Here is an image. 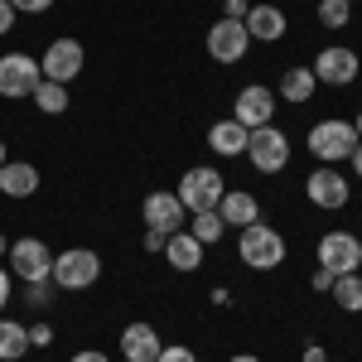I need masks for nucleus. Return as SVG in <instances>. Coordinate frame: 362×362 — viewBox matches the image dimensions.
Wrapping results in <instances>:
<instances>
[{"mask_svg":"<svg viewBox=\"0 0 362 362\" xmlns=\"http://www.w3.org/2000/svg\"><path fill=\"white\" fill-rule=\"evenodd\" d=\"M160 334H155V324H126V334H121V358L126 362H155L160 358Z\"/></svg>","mask_w":362,"mask_h":362,"instance_id":"2eb2a0df","label":"nucleus"},{"mask_svg":"<svg viewBox=\"0 0 362 362\" xmlns=\"http://www.w3.org/2000/svg\"><path fill=\"white\" fill-rule=\"evenodd\" d=\"M358 145H362V140H358V131H353V121H338V116L319 121V126L309 131V150H314L324 165H334V160H348Z\"/></svg>","mask_w":362,"mask_h":362,"instance_id":"7ed1b4c3","label":"nucleus"},{"mask_svg":"<svg viewBox=\"0 0 362 362\" xmlns=\"http://www.w3.org/2000/svg\"><path fill=\"white\" fill-rule=\"evenodd\" d=\"M83 44H78V39H54V44H49V49H44V63H39V73H44V78H49V83H73V78H78V73H83Z\"/></svg>","mask_w":362,"mask_h":362,"instance_id":"0eeeda50","label":"nucleus"},{"mask_svg":"<svg viewBox=\"0 0 362 362\" xmlns=\"http://www.w3.org/2000/svg\"><path fill=\"white\" fill-rule=\"evenodd\" d=\"M29 348H34V343H29V329H25V324L0 319V362H20Z\"/></svg>","mask_w":362,"mask_h":362,"instance_id":"4be33fe9","label":"nucleus"},{"mask_svg":"<svg viewBox=\"0 0 362 362\" xmlns=\"http://www.w3.org/2000/svg\"><path fill=\"white\" fill-rule=\"evenodd\" d=\"M44 83L39 63L29 54H5L0 58V97H34V87Z\"/></svg>","mask_w":362,"mask_h":362,"instance_id":"6e6552de","label":"nucleus"},{"mask_svg":"<svg viewBox=\"0 0 362 362\" xmlns=\"http://www.w3.org/2000/svg\"><path fill=\"white\" fill-rule=\"evenodd\" d=\"M251 49V34L242 20H218V25L208 29V54L218 58V63H242Z\"/></svg>","mask_w":362,"mask_h":362,"instance_id":"9d476101","label":"nucleus"},{"mask_svg":"<svg viewBox=\"0 0 362 362\" xmlns=\"http://www.w3.org/2000/svg\"><path fill=\"white\" fill-rule=\"evenodd\" d=\"M319 266H329L334 276H348L362 266V242L353 232H324L319 237Z\"/></svg>","mask_w":362,"mask_h":362,"instance_id":"1a4fd4ad","label":"nucleus"},{"mask_svg":"<svg viewBox=\"0 0 362 362\" xmlns=\"http://www.w3.org/2000/svg\"><path fill=\"white\" fill-rule=\"evenodd\" d=\"M227 194V184H223V174L213 165H194L184 179H179V203H184V213H208V208H218Z\"/></svg>","mask_w":362,"mask_h":362,"instance_id":"f03ea898","label":"nucleus"},{"mask_svg":"<svg viewBox=\"0 0 362 362\" xmlns=\"http://www.w3.org/2000/svg\"><path fill=\"white\" fill-rule=\"evenodd\" d=\"M29 343H34V348H49V343H54V329H49V324H34V329H29Z\"/></svg>","mask_w":362,"mask_h":362,"instance_id":"c85d7f7f","label":"nucleus"},{"mask_svg":"<svg viewBox=\"0 0 362 362\" xmlns=\"http://www.w3.org/2000/svg\"><path fill=\"white\" fill-rule=\"evenodd\" d=\"M305 194L314 208H324V213H334V208H343L348 203V194H353V184L343 179V174H334V169H314L305 179Z\"/></svg>","mask_w":362,"mask_h":362,"instance_id":"ddd939ff","label":"nucleus"},{"mask_svg":"<svg viewBox=\"0 0 362 362\" xmlns=\"http://www.w3.org/2000/svg\"><path fill=\"white\" fill-rule=\"evenodd\" d=\"M34 107H39L44 116H63V112H68V87L44 78V83L34 87Z\"/></svg>","mask_w":362,"mask_h":362,"instance_id":"5701e85b","label":"nucleus"},{"mask_svg":"<svg viewBox=\"0 0 362 362\" xmlns=\"http://www.w3.org/2000/svg\"><path fill=\"white\" fill-rule=\"evenodd\" d=\"M314 87H319V78H314V68H285V73H280L276 97H285L290 107H305L309 97H314Z\"/></svg>","mask_w":362,"mask_h":362,"instance_id":"aec40b11","label":"nucleus"},{"mask_svg":"<svg viewBox=\"0 0 362 362\" xmlns=\"http://www.w3.org/2000/svg\"><path fill=\"white\" fill-rule=\"evenodd\" d=\"M358 54L353 49H343V44H334V49H324V54L314 58V78L319 83H329V87H348V83H358Z\"/></svg>","mask_w":362,"mask_h":362,"instance_id":"f8f14e48","label":"nucleus"},{"mask_svg":"<svg viewBox=\"0 0 362 362\" xmlns=\"http://www.w3.org/2000/svg\"><path fill=\"white\" fill-rule=\"evenodd\" d=\"M39 189V169L25 165V160H5L0 165V194L5 198H29Z\"/></svg>","mask_w":362,"mask_h":362,"instance_id":"a211bd4d","label":"nucleus"},{"mask_svg":"<svg viewBox=\"0 0 362 362\" xmlns=\"http://www.w3.org/2000/svg\"><path fill=\"white\" fill-rule=\"evenodd\" d=\"M0 251H10V247H5V237H0Z\"/></svg>","mask_w":362,"mask_h":362,"instance_id":"a19ab883","label":"nucleus"},{"mask_svg":"<svg viewBox=\"0 0 362 362\" xmlns=\"http://www.w3.org/2000/svg\"><path fill=\"white\" fill-rule=\"evenodd\" d=\"M0 165H5V140H0Z\"/></svg>","mask_w":362,"mask_h":362,"instance_id":"ea45409f","label":"nucleus"},{"mask_svg":"<svg viewBox=\"0 0 362 362\" xmlns=\"http://www.w3.org/2000/svg\"><path fill=\"white\" fill-rule=\"evenodd\" d=\"M140 213H145V223H150V232H179L184 227V203L174 194H150L145 203H140Z\"/></svg>","mask_w":362,"mask_h":362,"instance_id":"4468645a","label":"nucleus"},{"mask_svg":"<svg viewBox=\"0 0 362 362\" xmlns=\"http://www.w3.org/2000/svg\"><path fill=\"white\" fill-rule=\"evenodd\" d=\"M10 29H15V5L0 0V34H10Z\"/></svg>","mask_w":362,"mask_h":362,"instance_id":"2f4dec72","label":"nucleus"},{"mask_svg":"<svg viewBox=\"0 0 362 362\" xmlns=\"http://www.w3.org/2000/svg\"><path fill=\"white\" fill-rule=\"evenodd\" d=\"M10 271L20 280H49L54 276V251L44 247L39 237H20V242H10Z\"/></svg>","mask_w":362,"mask_h":362,"instance_id":"423d86ee","label":"nucleus"},{"mask_svg":"<svg viewBox=\"0 0 362 362\" xmlns=\"http://www.w3.org/2000/svg\"><path fill=\"white\" fill-rule=\"evenodd\" d=\"M73 362H112L107 353H97V348H87V353H73Z\"/></svg>","mask_w":362,"mask_h":362,"instance_id":"72a5a7b5","label":"nucleus"},{"mask_svg":"<svg viewBox=\"0 0 362 362\" xmlns=\"http://www.w3.org/2000/svg\"><path fill=\"white\" fill-rule=\"evenodd\" d=\"M247 140H251V131L242 121H218L208 131V150L213 155H247Z\"/></svg>","mask_w":362,"mask_h":362,"instance_id":"412c9836","label":"nucleus"},{"mask_svg":"<svg viewBox=\"0 0 362 362\" xmlns=\"http://www.w3.org/2000/svg\"><path fill=\"white\" fill-rule=\"evenodd\" d=\"M334 300L348 309V314H362V276L358 271H348V276L334 280Z\"/></svg>","mask_w":362,"mask_h":362,"instance_id":"b1692460","label":"nucleus"},{"mask_svg":"<svg viewBox=\"0 0 362 362\" xmlns=\"http://www.w3.org/2000/svg\"><path fill=\"white\" fill-rule=\"evenodd\" d=\"M145 251H165V232H145Z\"/></svg>","mask_w":362,"mask_h":362,"instance_id":"f704fd0d","label":"nucleus"},{"mask_svg":"<svg viewBox=\"0 0 362 362\" xmlns=\"http://www.w3.org/2000/svg\"><path fill=\"white\" fill-rule=\"evenodd\" d=\"M271 112H276V92L261 83H251L237 92V102H232V121H242L247 131H256V126H271Z\"/></svg>","mask_w":362,"mask_h":362,"instance_id":"9b49d317","label":"nucleus"},{"mask_svg":"<svg viewBox=\"0 0 362 362\" xmlns=\"http://www.w3.org/2000/svg\"><path fill=\"white\" fill-rule=\"evenodd\" d=\"M227 362H261V358H251V353H237V358H227Z\"/></svg>","mask_w":362,"mask_h":362,"instance_id":"4c0bfd02","label":"nucleus"},{"mask_svg":"<svg viewBox=\"0 0 362 362\" xmlns=\"http://www.w3.org/2000/svg\"><path fill=\"white\" fill-rule=\"evenodd\" d=\"M189 232H194V237L203 242V247H213V242H223L227 223L218 218V208H208V213H194V227H189Z\"/></svg>","mask_w":362,"mask_h":362,"instance_id":"393cba45","label":"nucleus"},{"mask_svg":"<svg viewBox=\"0 0 362 362\" xmlns=\"http://www.w3.org/2000/svg\"><path fill=\"white\" fill-rule=\"evenodd\" d=\"M247 160L261 174H280V169L290 165V140H285V131H276V126H256L247 140Z\"/></svg>","mask_w":362,"mask_h":362,"instance_id":"39448f33","label":"nucleus"},{"mask_svg":"<svg viewBox=\"0 0 362 362\" xmlns=\"http://www.w3.org/2000/svg\"><path fill=\"white\" fill-rule=\"evenodd\" d=\"M10 305V271H0V309Z\"/></svg>","mask_w":362,"mask_h":362,"instance_id":"c9c22d12","label":"nucleus"},{"mask_svg":"<svg viewBox=\"0 0 362 362\" xmlns=\"http://www.w3.org/2000/svg\"><path fill=\"white\" fill-rule=\"evenodd\" d=\"M348 160H353V174H358V179H362V145H358V150H353V155H348Z\"/></svg>","mask_w":362,"mask_h":362,"instance_id":"e433bc0d","label":"nucleus"},{"mask_svg":"<svg viewBox=\"0 0 362 362\" xmlns=\"http://www.w3.org/2000/svg\"><path fill=\"white\" fill-rule=\"evenodd\" d=\"M218 218H223L227 227H251V223H261V208H256V198L251 194H242V189H227L223 194V203H218Z\"/></svg>","mask_w":362,"mask_h":362,"instance_id":"f3484780","label":"nucleus"},{"mask_svg":"<svg viewBox=\"0 0 362 362\" xmlns=\"http://www.w3.org/2000/svg\"><path fill=\"white\" fill-rule=\"evenodd\" d=\"M237 256L247 261L251 271H276L280 261H285V237L271 223H251L237 237Z\"/></svg>","mask_w":362,"mask_h":362,"instance_id":"f257e3e1","label":"nucleus"},{"mask_svg":"<svg viewBox=\"0 0 362 362\" xmlns=\"http://www.w3.org/2000/svg\"><path fill=\"white\" fill-rule=\"evenodd\" d=\"M165 261L174 266V271H198L203 266V242H198L194 232H169L165 237Z\"/></svg>","mask_w":362,"mask_h":362,"instance_id":"dca6fc26","label":"nucleus"},{"mask_svg":"<svg viewBox=\"0 0 362 362\" xmlns=\"http://www.w3.org/2000/svg\"><path fill=\"white\" fill-rule=\"evenodd\" d=\"M247 10H251L247 0H227V5H223V20H247Z\"/></svg>","mask_w":362,"mask_h":362,"instance_id":"c756f323","label":"nucleus"},{"mask_svg":"<svg viewBox=\"0 0 362 362\" xmlns=\"http://www.w3.org/2000/svg\"><path fill=\"white\" fill-rule=\"evenodd\" d=\"M334 271H329V266H319V271H314V280H309V285H314V290H334Z\"/></svg>","mask_w":362,"mask_h":362,"instance_id":"7c9ffc66","label":"nucleus"},{"mask_svg":"<svg viewBox=\"0 0 362 362\" xmlns=\"http://www.w3.org/2000/svg\"><path fill=\"white\" fill-rule=\"evenodd\" d=\"M242 25H247V34H251V39H266V44L285 39V15H280L276 5H251Z\"/></svg>","mask_w":362,"mask_h":362,"instance_id":"6ab92c4d","label":"nucleus"},{"mask_svg":"<svg viewBox=\"0 0 362 362\" xmlns=\"http://www.w3.org/2000/svg\"><path fill=\"white\" fill-rule=\"evenodd\" d=\"M348 15H353V5H348V0H319V25L343 29V25H348Z\"/></svg>","mask_w":362,"mask_h":362,"instance_id":"a878e982","label":"nucleus"},{"mask_svg":"<svg viewBox=\"0 0 362 362\" xmlns=\"http://www.w3.org/2000/svg\"><path fill=\"white\" fill-rule=\"evenodd\" d=\"M97 276H102V256L87 247H73L63 251V256H54V285L58 290H87V285H97Z\"/></svg>","mask_w":362,"mask_h":362,"instance_id":"20e7f679","label":"nucleus"},{"mask_svg":"<svg viewBox=\"0 0 362 362\" xmlns=\"http://www.w3.org/2000/svg\"><path fill=\"white\" fill-rule=\"evenodd\" d=\"M155 362H198L194 348H179V343H169V348H160V358Z\"/></svg>","mask_w":362,"mask_h":362,"instance_id":"bb28decb","label":"nucleus"},{"mask_svg":"<svg viewBox=\"0 0 362 362\" xmlns=\"http://www.w3.org/2000/svg\"><path fill=\"white\" fill-rule=\"evenodd\" d=\"M10 5H15V15H20V10H25V15H44L54 0H10Z\"/></svg>","mask_w":362,"mask_h":362,"instance_id":"cd10ccee","label":"nucleus"},{"mask_svg":"<svg viewBox=\"0 0 362 362\" xmlns=\"http://www.w3.org/2000/svg\"><path fill=\"white\" fill-rule=\"evenodd\" d=\"M300 362H329V353H324L319 343H309V348H305V358H300Z\"/></svg>","mask_w":362,"mask_h":362,"instance_id":"473e14b6","label":"nucleus"},{"mask_svg":"<svg viewBox=\"0 0 362 362\" xmlns=\"http://www.w3.org/2000/svg\"><path fill=\"white\" fill-rule=\"evenodd\" d=\"M353 131H358V140H362V112H358V121H353Z\"/></svg>","mask_w":362,"mask_h":362,"instance_id":"58836bf2","label":"nucleus"}]
</instances>
